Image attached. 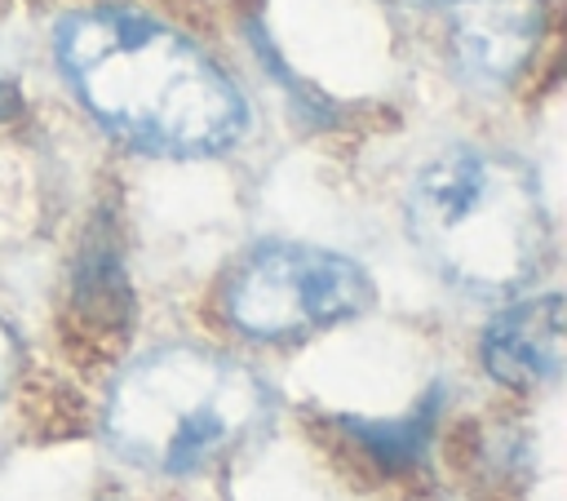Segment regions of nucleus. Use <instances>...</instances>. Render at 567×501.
I'll return each mask as SVG.
<instances>
[{
    "mask_svg": "<svg viewBox=\"0 0 567 501\" xmlns=\"http://www.w3.org/2000/svg\"><path fill=\"white\" fill-rule=\"evenodd\" d=\"M13 102H18V93H13V84L9 80H0V120L13 111Z\"/></svg>",
    "mask_w": 567,
    "mask_h": 501,
    "instance_id": "nucleus-9",
    "label": "nucleus"
},
{
    "mask_svg": "<svg viewBox=\"0 0 567 501\" xmlns=\"http://www.w3.org/2000/svg\"><path fill=\"white\" fill-rule=\"evenodd\" d=\"M18 359H22V350H18V337H13V328L0 319V403H4V395H9V386H13Z\"/></svg>",
    "mask_w": 567,
    "mask_h": 501,
    "instance_id": "nucleus-8",
    "label": "nucleus"
},
{
    "mask_svg": "<svg viewBox=\"0 0 567 501\" xmlns=\"http://www.w3.org/2000/svg\"><path fill=\"white\" fill-rule=\"evenodd\" d=\"M408 231L421 257L474 297L527 288L549 257V208L532 164L487 146H447L416 168Z\"/></svg>",
    "mask_w": 567,
    "mask_h": 501,
    "instance_id": "nucleus-2",
    "label": "nucleus"
},
{
    "mask_svg": "<svg viewBox=\"0 0 567 501\" xmlns=\"http://www.w3.org/2000/svg\"><path fill=\"white\" fill-rule=\"evenodd\" d=\"M456 67L487 89L523 75L545 31V0H443Z\"/></svg>",
    "mask_w": 567,
    "mask_h": 501,
    "instance_id": "nucleus-5",
    "label": "nucleus"
},
{
    "mask_svg": "<svg viewBox=\"0 0 567 501\" xmlns=\"http://www.w3.org/2000/svg\"><path fill=\"white\" fill-rule=\"evenodd\" d=\"M439 390L403 421H363V417H346V430L385 466V470H408L425 457V443H430V430H434V417H439Z\"/></svg>",
    "mask_w": 567,
    "mask_h": 501,
    "instance_id": "nucleus-7",
    "label": "nucleus"
},
{
    "mask_svg": "<svg viewBox=\"0 0 567 501\" xmlns=\"http://www.w3.org/2000/svg\"><path fill=\"white\" fill-rule=\"evenodd\" d=\"M270 421L275 395L248 364L182 341L142 355L115 377L102 430L128 466L182 479L244 452Z\"/></svg>",
    "mask_w": 567,
    "mask_h": 501,
    "instance_id": "nucleus-3",
    "label": "nucleus"
},
{
    "mask_svg": "<svg viewBox=\"0 0 567 501\" xmlns=\"http://www.w3.org/2000/svg\"><path fill=\"white\" fill-rule=\"evenodd\" d=\"M483 368L505 386H549L563 377V297L545 293L501 310L483 333Z\"/></svg>",
    "mask_w": 567,
    "mask_h": 501,
    "instance_id": "nucleus-6",
    "label": "nucleus"
},
{
    "mask_svg": "<svg viewBox=\"0 0 567 501\" xmlns=\"http://www.w3.org/2000/svg\"><path fill=\"white\" fill-rule=\"evenodd\" d=\"M58 62L97 124L146 155H217L235 146L248 124L226 71L182 31L133 9L62 18Z\"/></svg>",
    "mask_w": 567,
    "mask_h": 501,
    "instance_id": "nucleus-1",
    "label": "nucleus"
},
{
    "mask_svg": "<svg viewBox=\"0 0 567 501\" xmlns=\"http://www.w3.org/2000/svg\"><path fill=\"white\" fill-rule=\"evenodd\" d=\"M372 306V279L354 257L315 244H261L221 288L226 319L257 341H301Z\"/></svg>",
    "mask_w": 567,
    "mask_h": 501,
    "instance_id": "nucleus-4",
    "label": "nucleus"
}]
</instances>
